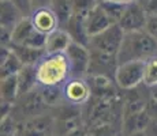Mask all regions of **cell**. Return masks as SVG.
I'll return each mask as SVG.
<instances>
[{
	"label": "cell",
	"instance_id": "6da1fadb",
	"mask_svg": "<svg viewBox=\"0 0 157 136\" xmlns=\"http://www.w3.org/2000/svg\"><path fill=\"white\" fill-rule=\"evenodd\" d=\"M153 56H157V41L145 30L124 33L122 46L117 53L119 65L131 61H146Z\"/></svg>",
	"mask_w": 157,
	"mask_h": 136
},
{
	"label": "cell",
	"instance_id": "7a4b0ae2",
	"mask_svg": "<svg viewBox=\"0 0 157 136\" xmlns=\"http://www.w3.org/2000/svg\"><path fill=\"white\" fill-rule=\"evenodd\" d=\"M38 86H62L72 76L70 60L66 52L45 53V56L34 65Z\"/></svg>",
	"mask_w": 157,
	"mask_h": 136
},
{
	"label": "cell",
	"instance_id": "3957f363",
	"mask_svg": "<svg viewBox=\"0 0 157 136\" xmlns=\"http://www.w3.org/2000/svg\"><path fill=\"white\" fill-rule=\"evenodd\" d=\"M48 112H51V109L44 102L43 95L40 93V87L37 86L34 90L18 97L11 114L15 117L18 123H23L36 116L48 113Z\"/></svg>",
	"mask_w": 157,
	"mask_h": 136
},
{
	"label": "cell",
	"instance_id": "277c9868",
	"mask_svg": "<svg viewBox=\"0 0 157 136\" xmlns=\"http://www.w3.org/2000/svg\"><path fill=\"white\" fill-rule=\"evenodd\" d=\"M60 87L63 99L70 106L83 108L93 97L89 80L83 76H70Z\"/></svg>",
	"mask_w": 157,
	"mask_h": 136
},
{
	"label": "cell",
	"instance_id": "5b68a950",
	"mask_svg": "<svg viewBox=\"0 0 157 136\" xmlns=\"http://www.w3.org/2000/svg\"><path fill=\"white\" fill-rule=\"evenodd\" d=\"M123 38H124V31L119 25H112L107 30L101 31L100 34L90 37L89 49L97 50V52L111 54V56H117L122 46Z\"/></svg>",
	"mask_w": 157,
	"mask_h": 136
},
{
	"label": "cell",
	"instance_id": "8992f818",
	"mask_svg": "<svg viewBox=\"0 0 157 136\" xmlns=\"http://www.w3.org/2000/svg\"><path fill=\"white\" fill-rule=\"evenodd\" d=\"M145 61H131L120 64L115 74V82L122 91L132 90L144 84Z\"/></svg>",
	"mask_w": 157,
	"mask_h": 136
},
{
	"label": "cell",
	"instance_id": "52a82bcc",
	"mask_svg": "<svg viewBox=\"0 0 157 136\" xmlns=\"http://www.w3.org/2000/svg\"><path fill=\"white\" fill-rule=\"evenodd\" d=\"M45 42H47V35L38 31L33 26L30 18H23L13 31V42L11 44L45 49Z\"/></svg>",
	"mask_w": 157,
	"mask_h": 136
},
{
	"label": "cell",
	"instance_id": "ba28073f",
	"mask_svg": "<svg viewBox=\"0 0 157 136\" xmlns=\"http://www.w3.org/2000/svg\"><path fill=\"white\" fill-rule=\"evenodd\" d=\"M55 134V116L52 110L19 123L18 136H52Z\"/></svg>",
	"mask_w": 157,
	"mask_h": 136
},
{
	"label": "cell",
	"instance_id": "9c48e42d",
	"mask_svg": "<svg viewBox=\"0 0 157 136\" xmlns=\"http://www.w3.org/2000/svg\"><path fill=\"white\" fill-rule=\"evenodd\" d=\"M149 102L150 93L145 84H141L132 90L123 91V117L147 109Z\"/></svg>",
	"mask_w": 157,
	"mask_h": 136
},
{
	"label": "cell",
	"instance_id": "30bf717a",
	"mask_svg": "<svg viewBox=\"0 0 157 136\" xmlns=\"http://www.w3.org/2000/svg\"><path fill=\"white\" fill-rule=\"evenodd\" d=\"M68 60H70L72 76H87L90 65V49L77 42H71L66 50Z\"/></svg>",
	"mask_w": 157,
	"mask_h": 136
},
{
	"label": "cell",
	"instance_id": "8fae6325",
	"mask_svg": "<svg viewBox=\"0 0 157 136\" xmlns=\"http://www.w3.org/2000/svg\"><path fill=\"white\" fill-rule=\"evenodd\" d=\"M119 67L117 56H111L97 50L90 49V65H89V75H102V76L111 78L115 80V74Z\"/></svg>",
	"mask_w": 157,
	"mask_h": 136
},
{
	"label": "cell",
	"instance_id": "7c38bea8",
	"mask_svg": "<svg viewBox=\"0 0 157 136\" xmlns=\"http://www.w3.org/2000/svg\"><path fill=\"white\" fill-rule=\"evenodd\" d=\"M147 22V14L145 10L138 4V2L130 3L126 13L123 14L122 19L119 20V25L124 33H131V31H141L145 30Z\"/></svg>",
	"mask_w": 157,
	"mask_h": 136
},
{
	"label": "cell",
	"instance_id": "4fadbf2b",
	"mask_svg": "<svg viewBox=\"0 0 157 136\" xmlns=\"http://www.w3.org/2000/svg\"><path fill=\"white\" fill-rule=\"evenodd\" d=\"M29 18L33 26L45 35L51 34L56 29H59V20H57L55 13L51 10V7H41L37 10H33Z\"/></svg>",
	"mask_w": 157,
	"mask_h": 136
},
{
	"label": "cell",
	"instance_id": "5bb4252c",
	"mask_svg": "<svg viewBox=\"0 0 157 136\" xmlns=\"http://www.w3.org/2000/svg\"><path fill=\"white\" fill-rule=\"evenodd\" d=\"M112 25H116V23L112 22V19L102 10L100 4L96 6L86 18V26H87V31H89L90 37L100 34L101 31L107 30L108 27H111Z\"/></svg>",
	"mask_w": 157,
	"mask_h": 136
},
{
	"label": "cell",
	"instance_id": "9a60e30c",
	"mask_svg": "<svg viewBox=\"0 0 157 136\" xmlns=\"http://www.w3.org/2000/svg\"><path fill=\"white\" fill-rule=\"evenodd\" d=\"M23 15L10 0H2L0 2V30L14 31L18 23L23 19Z\"/></svg>",
	"mask_w": 157,
	"mask_h": 136
},
{
	"label": "cell",
	"instance_id": "2e32d148",
	"mask_svg": "<svg viewBox=\"0 0 157 136\" xmlns=\"http://www.w3.org/2000/svg\"><path fill=\"white\" fill-rule=\"evenodd\" d=\"M86 18L87 17H81V15L72 14L70 22H68V25L66 26L64 30L68 33L72 42H77V44H81L83 46L89 48L90 35H89V31H87Z\"/></svg>",
	"mask_w": 157,
	"mask_h": 136
},
{
	"label": "cell",
	"instance_id": "e0dca14e",
	"mask_svg": "<svg viewBox=\"0 0 157 136\" xmlns=\"http://www.w3.org/2000/svg\"><path fill=\"white\" fill-rule=\"evenodd\" d=\"M23 67L25 65L22 64V61L18 59L10 46H2V50H0V79L18 75Z\"/></svg>",
	"mask_w": 157,
	"mask_h": 136
},
{
	"label": "cell",
	"instance_id": "ac0fdd59",
	"mask_svg": "<svg viewBox=\"0 0 157 136\" xmlns=\"http://www.w3.org/2000/svg\"><path fill=\"white\" fill-rule=\"evenodd\" d=\"M152 120V116L149 114L147 109L138 113H132L128 116H124L122 120V134L124 136L135 134V132H144L146 129L147 124Z\"/></svg>",
	"mask_w": 157,
	"mask_h": 136
},
{
	"label": "cell",
	"instance_id": "d6986e66",
	"mask_svg": "<svg viewBox=\"0 0 157 136\" xmlns=\"http://www.w3.org/2000/svg\"><path fill=\"white\" fill-rule=\"evenodd\" d=\"M72 42L71 37L64 29H56L51 34L47 35L45 52L47 53H63L67 50L68 45Z\"/></svg>",
	"mask_w": 157,
	"mask_h": 136
},
{
	"label": "cell",
	"instance_id": "ffe728a7",
	"mask_svg": "<svg viewBox=\"0 0 157 136\" xmlns=\"http://www.w3.org/2000/svg\"><path fill=\"white\" fill-rule=\"evenodd\" d=\"M10 48L17 54V57L22 61L23 65H36L45 56V49H37V48L23 46V45L11 44Z\"/></svg>",
	"mask_w": 157,
	"mask_h": 136
},
{
	"label": "cell",
	"instance_id": "44dd1931",
	"mask_svg": "<svg viewBox=\"0 0 157 136\" xmlns=\"http://www.w3.org/2000/svg\"><path fill=\"white\" fill-rule=\"evenodd\" d=\"M19 97V87H18V75L7 76L0 79V102H10L15 104Z\"/></svg>",
	"mask_w": 157,
	"mask_h": 136
},
{
	"label": "cell",
	"instance_id": "7402d4cb",
	"mask_svg": "<svg viewBox=\"0 0 157 136\" xmlns=\"http://www.w3.org/2000/svg\"><path fill=\"white\" fill-rule=\"evenodd\" d=\"M38 86L37 75H36L34 65H25L18 74V87H19V97L34 90Z\"/></svg>",
	"mask_w": 157,
	"mask_h": 136
},
{
	"label": "cell",
	"instance_id": "603a6c76",
	"mask_svg": "<svg viewBox=\"0 0 157 136\" xmlns=\"http://www.w3.org/2000/svg\"><path fill=\"white\" fill-rule=\"evenodd\" d=\"M49 7L55 13L57 20H59V27L60 29H66L72 14H74L72 0H52Z\"/></svg>",
	"mask_w": 157,
	"mask_h": 136
},
{
	"label": "cell",
	"instance_id": "cb8c5ba5",
	"mask_svg": "<svg viewBox=\"0 0 157 136\" xmlns=\"http://www.w3.org/2000/svg\"><path fill=\"white\" fill-rule=\"evenodd\" d=\"M40 87V93L43 95L44 102L51 110L60 108L64 105V99H63L62 94V87L60 86H38Z\"/></svg>",
	"mask_w": 157,
	"mask_h": 136
},
{
	"label": "cell",
	"instance_id": "d4e9b609",
	"mask_svg": "<svg viewBox=\"0 0 157 136\" xmlns=\"http://www.w3.org/2000/svg\"><path fill=\"white\" fill-rule=\"evenodd\" d=\"M98 4L101 6V8L107 13L108 17L112 19L113 23H119V20L122 19L123 14L126 13L130 3H117V2H100Z\"/></svg>",
	"mask_w": 157,
	"mask_h": 136
},
{
	"label": "cell",
	"instance_id": "484cf974",
	"mask_svg": "<svg viewBox=\"0 0 157 136\" xmlns=\"http://www.w3.org/2000/svg\"><path fill=\"white\" fill-rule=\"evenodd\" d=\"M144 84L150 87L157 84V56H153L145 61V71H144Z\"/></svg>",
	"mask_w": 157,
	"mask_h": 136
},
{
	"label": "cell",
	"instance_id": "4316f807",
	"mask_svg": "<svg viewBox=\"0 0 157 136\" xmlns=\"http://www.w3.org/2000/svg\"><path fill=\"white\" fill-rule=\"evenodd\" d=\"M19 123L15 120L13 114L6 116L0 121V136H18Z\"/></svg>",
	"mask_w": 157,
	"mask_h": 136
},
{
	"label": "cell",
	"instance_id": "83f0119b",
	"mask_svg": "<svg viewBox=\"0 0 157 136\" xmlns=\"http://www.w3.org/2000/svg\"><path fill=\"white\" fill-rule=\"evenodd\" d=\"M122 132V127L116 124H101L89 129L90 136H117Z\"/></svg>",
	"mask_w": 157,
	"mask_h": 136
},
{
	"label": "cell",
	"instance_id": "f1b7e54d",
	"mask_svg": "<svg viewBox=\"0 0 157 136\" xmlns=\"http://www.w3.org/2000/svg\"><path fill=\"white\" fill-rule=\"evenodd\" d=\"M98 4V0H72V8L75 15L87 17L89 13Z\"/></svg>",
	"mask_w": 157,
	"mask_h": 136
},
{
	"label": "cell",
	"instance_id": "f546056e",
	"mask_svg": "<svg viewBox=\"0 0 157 136\" xmlns=\"http://www.w3.org/2000/svg\"><path fill=\"white\" fill-rule=\"evenodd\" d=\"M11 3L22 13V15L25 18H29L33 13V7H32V0H10Z\"/></svg>",
	"mask_w": 157,
	"mask_h": 136
},
{
	"label": "cell",
	"instance_id": "4dcf8cb0",
	"mask_svg": "<svg viewBox=\"0 0 157 136\" xmlns=\"http://www.w3.org/2000/svg\"><path fill=\"white\" fill-rule=\"evenodd\" d=\"M138 4L145 10L147 17L157 15V0H137Z\"/></svg>",
	"mask_w": 157,
	"mask_h": 136
},
{
	"label": "cell",
	"instance_id": "1f68e13d",
	"mask_svg": "<svg viewBox=\"0 0 157 136\" xmlns=\"http://www.w3.org/2000/svg\"><path fill=\"white\" fill-rule=\"evenodd\" d=\"M145 31L157 41V15H150V17H147Z\"/></svg>",
	"mask_w": 157,
	"mask_h": 136
},
{
	"label": "cell",
	"instance_id": "d6a6232c",
	"mask_svg": "<svg viewBox=\"0 0 157 136\" xmlns=\"http://www.w3.org/2000/svg\"><path fill=\"white\" fill-rule=\"evenodd\" d=\"M145 134L146 136H157V117H152L150 123L145 129Z\"/></svg>",
	"mask_w": 157,
	"mask_h": 136
},
{
	"label": "cell",
	"instance_id": "836d02e7",
	"mask_svg": "<svg viewBox=\"0 0 157 136\" xmlns=\"http://www.w3.org/2000/svg\"><path fill=\"white\" fill-rule=\"evenodd\" d=\"M64 136H89V128H87L86 125H83V127H81V128L70 132V134L64 135Z\"/></svg>",
	"mask_w": 157,
	"mask_h": 136
},
{
	"label": "cell",
	"instance_id": "e575fe53",
	"mask_svg": "<svg viewBox=\"0 0 157 136\" xmlns=\"http://www.w3.org/2000/svg\"><path fill=\"white\" fill-rule=\"evenodd\" d=\"M52 0H32V7L33 10H37L41 7H49Z\"/></svg>",
	"mask_w": 157,
	"mask_h": 136
},
{
	"label": "cell",
	"instance_id": "d590c367",
	"mask_svg": "<svg viewBox=\"0 0 157 136\" xmlns=\"http://www.w3.org/2000/svg\"><path fill=\"white\" fill-rule=\"evenodd\" d=\"M149 93H150V99L157 102V84H156V86H153V87H150Z\"/></svg>",
	"mask_w": 157,
	"mask_h": 136
},
{
	"label": "cell",
	"instance_id": "8d00e7d4",
	"mask_svg": "<svg viewBox=\"0 0 157 136\" xmlns=\"http://www.w3.org/2000/svg\"><path fill=\"white\" fill-rule=\"evenodd\" d=\"M100 2H117V3H132L135 2V0H98V3Z\"/></svg>",
	"mask_w": 157,
	"mask_h": 136
},
{
	"label": "cell",
	"instance_id": "74e56055",
	"mask_svg": "<svg viewBox=\"0 0 157 136\" xmlns=\"http://www.w3.org/2000/svg\"><path fill=\"white\" fill-rule=\"evenodd\" d=\"M127 136H146V134H145V131H144V132H135V134H131Z\"/></svg>",
	"mask_w": 157,
	"mask_h": 136
},
{
	"label": "cell",
	"instance_id": "f35d334b",
	"mask_svg": "<svg viewBox=\"0 0 157 136\" xmlns=\"http://www.w3.org/2000/svg\"><path fill=\"white\" fill-rule=\"evenodd\" d=\"M117 136H124V135H123V134H122V132H120V134H119V135H117Z\"/></svg>",
	"mask_w": 157,
	"mask_h": 136
},
{
	"label": "cell",
	"instance_id": "ab89813d",
	"mask_svg": "<svg viewBox=\"0 0 157 136\" xmlns=\"http://www.w3.org/2000/svg\"><path fill=\"white\" fill-rule=\"evenodd\" d=\"M52 136H57V135H52Z\"/></svg>",
	"mask_w": 157,
	"mask_h": 136
},
{
	"label": "cell",
	"instance_id": "60d3db41",
	"mask_svg": "<svg viewBox=\"0 0 157 136\" xmlns=\"http://www.w3.org/2000/svg\"><path fill=\"white\" fill-rule=\"evenodd\" d=\"M89 136H90V134H89Z\"/></svg>",
	"mask_w": 157,
	"mask_h": 136
}]
</instances>
